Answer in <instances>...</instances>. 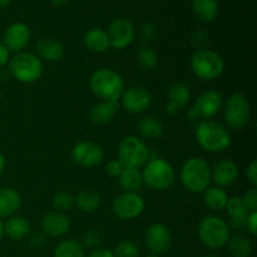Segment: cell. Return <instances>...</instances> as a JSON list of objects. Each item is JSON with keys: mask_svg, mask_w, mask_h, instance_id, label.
Masks as SVG:
<instances>
[{"mask_svg": "<svg viewBox=\"0 0 257 257\" xmlns=\"http://www.w3.org/2000/svg\"><path fill=\"white\" fill-rule=\"evenodd\" d=\"M196 138L201 147L211 153H222L232 143L231 133L221 123L212 119L201 120L196 127Z\"/></svg>", "mask_w": 257, "mask_h": 257, "instance_id": "1", "label": "cell"}, {"mask_svg": "<svg viewBox=\"0 0 257 257\" xmlns=\"http://www.w3.org/2000/svg\"><path fill=\"white\" fill-rule=\"evenodd\" d=\"M89 87L103 102H118L125 89L123 78L110 68L95 70L89 78Z\"/></svg>", "mask_w": 257, "mask_h": 257, "instance_id": "2", "label": "cell"}, {"mask_svg": "<svg viewBox=\"0 0 257 257\" xmlns=\"http://www.w3.org/2000/svg\"><path fill=\"white\" fill-rule=\"evenodd\" d=\"M181 181L190 192L203 193L212 182L210 165L201 157L190 158L181 168Z\"/></svg>", "mask_w": 257, "mask_h": 257, "instance_id": "3", "label": "cell"}, {"mask_svg": "<svg viewBox=\"0 0 257 257\" xmlns=\"http://www.w3.org/2000/svg\"><path fill=\"white\" fill-rule=\"evenodd\" d=\"M8 70L18 82L30 84L37 82L42 77L43 63L40 58L33 53L20 52L10 58L8 63Z\"/></svg>", "mask_w": 257, "mask_h": 257, "instance_id": "4", "label": "cell"}, {"mask_svg": "<svg viewBox=\"0 0 257 257\" xmlns=\"http://www.w3.org/2000/svg\"><path fill=\"white\" fill-rule=\"evenodd\" d=\"M198 237L208 248L220 250L230 240V227L225 220L217 216H206L198 225Z\"/></svg>", "mask_w": 257, "mask_h": 257, "instance_id": "5", "label": "cell"}, {"mask_svg": "<svg viewBox=\"0 0 257 257\" xmlns=\"http://www.w3.org/2000/svg\"><path fill=\"white\" fill-rule=\"evenodd\" d=\"M192 72L198 79L211 82L217 79L225 70V62L222 57L210 49H200L191 59Z\"/></svg>", "mask_w": 257, "mask_h": 257, "instance_id": "6", "label": "cell"}, {"mask_svg": "<svg viewBox=\"0 0 257 257\" xmlns=\"http://www.w3.org/2000/svg\"><path fill=\"white\" fill-rule=\"evenodd\" d=\"M150 160V150L145 141L137 136L123 138L118 146V161L124 168L140 170Z\"/></svg>", "mask_w": 257, "mask_h": 257, "instance_id": "7", "label": "cell"}, {"mask_svg": "<svg viewBox=\"0 0 257 257\" xmlns=\"http://www.w3.org/2000/svg\"><path fill=\"white\" fill-rule=\"evenodd\" d=\"M176 173L172 166L162 158H150L143 167V182L156 191H165L175 182Z\"/></svg>", "mask_w": 257, "mask_h": 257, "instance_id": "8", "label": "cell"}, {"mask_svg": "<svg viewBox=\"0 0 257 257\" xmlns=\"http://www.w3.org/2000/svg\"><path fill=\"white\" fill-rule=\"evenodd\" d=\"M225 122L231 130H243L251 118V104L242 93H235L227 99L223 110Z\"/></svg>", "mask_w": 257, "mask_h": 257, "instance_id": "9", "label": "cell"}, {"mask_svg": "<svg viewBox=\"0 0 257 257\" xmlns=\"http://www.w3.org/2000/svg\"><path fill=\"white\" fill-rule=\"evenodd\" d=\"M145 200L137 192H124L117 196L112 203L113 213L120 220H133L145 211Z\"/></svg>", "mask_w": 257, "mask_h": 257, "instance_id": "10", "label": "cell"}, {"mask_svg": "<svg viewBox=\"0 0 257 257\" xmlns=\"http://www.w3.org/2000/svg\"><path fill=\"white\" fill-rule=\"evenodd\" d=\"M222 107V97L216 90H206L196 100L195 105L187 113L191 119H211L220 112Z\"/></svg>", "mask_w": 257, "mask_h": 257, "instance_id": "11", "label": "cell"}, {"mask_svg": "<svg viewBox=\"0 0 257 257\" xmlns=\"http://www.w3.org/2000/svg\"><path fill=\"white\" fill-rule=\"evenodd\" d=\"M145 243L153 255H162L172 246V233L163 223H152L145 233Z\"/></svg>", "mask_w": 257, "mask_h": 257, "instance_id": "12", "label": "cell"}, {"mask_svg": "<svg viewBox=\"0 0 257 257\" xmlns=\"http://www.w3.org/2000/svg\"><path fill=\"white\" fill-rule=\"evenodd\" d=\"M107 35L110 47L117 50L125 49L135 40V27L131 20L125 18H118L109 24Z\"/></svg>", "mask_w": 257, "mask_h": 257, "instance_id": "13", "label": "cell"}, {"mask_svg": "<svg viewBox=\"0 0 257 257\" xmlns=\"http://www.w3.org/2000/svg\"><path fill=\"white\" fill-rule=\"evenodd\" d=\"M122 107L132 114H140L146 112L152 104V95L146 88L141 85H133L123 90L120 95Z\"/></svg>", "mask_w": 257, "mask_h": 257, "instance_id": "14", "label": "cell"}, {"mask_svg": "<svg viewBox=\"0 0 257 257\" xmlns=\"http://www.w3.org/2000/svg\"><path fill=\"white\" fill-rule=\"evenodd\" d=\"M72 158L77 165L84 168H93L104 158V152L99 145L90 141L79 142L73 147Z\"/></svg>", "mask_w": 257, "mask_h": 257, "instance_id": "15", "label": "cell"}, {"mask_svg": "<svg viewBox=\"0 0 257 257\" xmlns=\"http://www.w3.org/2000/svg\"><path fill=\"white\" fill-rule=\"evenodd\" d=\"M30 40V29L24 23H13L5 29L2 44L9 52H23Z\"/></svg>", "mask_w": 257, "mask_h": 257, "instance_id": "16", "label": "cell"}, {"mask_svg": "<svg viewBox=\"0 0 257 257\" xmlns=\"http://www.w3.org/2000/svg\"><path fill=\"white\" fill-rule=\"evenodd\" d=\"M238 178V166L232 160H222L211 170V181L217 187H228Z\"/></svg>", "mask_w": 257, "mask_h": 257, "instance_id": "17", "label": "cell"}, {"mask_svg": "<svg viewBox=\"0 0 257 257\" xmlns=\"http://www.w3.org/2000/svg\"><path fill=\"white\" fill-rule=\"evenodd\" d=\"M42 232L49 237H60L65 235L70 228V220L65 213L58 212H49L42 218L40 222Z\"/></svg>", "mask_w": 257, "mask_h": 257, "instance_id": "18", "label": "cell"}, {"mask_svg": "<svg viewBox=\"0 0 257 257\" xmlns=\"http://www.w3.org/2000/svg\"><path fill=\"white\" fill-rule=\"evenodd\" d=\"M191 99V92L187 84L182 82H175L168 89V104L166 112L168 114H176L178 110L183 109Z\"/></svg>", "mask_w": 257, "mask_h": 257, "instance_id": "19", "label": "cell"}, {"mask_svg": "<svg viewBox=\"0 0 257 257\" xmlns=\"http://www.w3.org/2000/svg\"><path fill=\"white\" fill-rule=\"evenodd\" d=\"M22 207V197L19 192L12 187L0 188V218L14 216Z\"/></svg>", "mask_w": 257, "mask_h": 257, "instance_id": "20", "label": "cell"}, {"mask_svg": "<svg viewBox=\"0 0 257 257\" xmlns=\"http://www.w3.org/2000/svg\"><path fill=\"white\" fill-rule=\"evenodd\" d=\"M37 52L39 58L47 62H59L64 57V47L55 38H42L37 43Z\"/></svg>", "mask_w": 257, "mask_h": 257, "instance_id": "21", "label": "cell"}, {"mask_svg": "<svg viewBox=\"0 0 257 257\" xmlns=\"http://www.w3.org/2000/svg\"><path fill=\"white\" fill-rule=\"evenodd\" d=\"M228 216H230L231 223L235 228H243L246 227V221L247 216L250 213L248 208L246 207L241 196H235L232 198H228V202L226 205Z\"/></svg>", "mask_w": 257, "mask_h": 257, "instance_id": "22", "label": "cell"}, {"mask_svg": "<svg viewBox=\"0 0 257 257\" xmlns=\"http://www.w3.org/2000/svg\"><path fill=\"white\" fill-rule=\"evenodd\" d=\"M30 232V223L23 216L14 215L4 222V235H7L10 240L19 241L27 237Z\"/></svg>", "mask_w": 257, "mask_h": 257, "instance_id": "23", "label": "cell"}, {"mask_svg": "<svg viewBox=\"0 0 257 257\" xmlns=\"http://www.w3.org/2000/svg\"><path fill=\"white\" fill-rule=\"evenodd\" d=\"M117 110L118 102H100L90 109L89 118L94 124H107L114 118Z\"/></svg>", "mask_w": 257, "mask_h": 257, "instance_id": "24", "label": "cell"}, {"mask_svg": "<svg viewBox=\"0 0 257 257\" xmlns=\"http://www.w3.org/2000/svg\"><path fill=\"white\" fill-rule=\"evenodd\" d=\"M84 44L90 52L93 53H104L109 49V39H108L107 32L100 28H93L84 35Z\"/></svg>", "mask_w": 257, "mask_h": 257, "instance_id": "25", "label": "cell"}, {"mask_svg": "<svg viewBox=\"0 0 257 257\" xmlns=\"http://www.w3.org/2000/svg\"><path fill=\"white\" fill-rule=\"evenodd\" d=\"M137 132L145 140H157L163 133V124L156 117H142L137 123Z\"/></svg>", "mask_w": 257, "mask_h": 257, "instance_id": "26", "label": "cell"}, {"mask_svg": "<svg viewBox=\"0 0 257 257\" xmlns=\"http://www.w3.org/2000/svg\"><path fill=\"white\" fill-rule=\"evenodd\" d=\"M74 202L80 211L90 213L99 208L102 200H100V195L97 191L87 188V190H82L78 193L77 197H74Z\"/></svg>", "mask_w": 257, "mask_h": 257, "instance_id": "27", "label": "cell"}, {"mask_svg": "<svg viewBox=\"0 0 257 257\" xmlns=\"http://www.w3.org/2000/svg\"><path fill=\"white\" fill-rule=\"evenodd\" d=\"M203 201L205 205L212 211H222L228 202V195L223 188L213 186L203 192Z\"/></svg>", "mask_w": 257, "mask_h": 257, "instance_id": "28", "label": "cell"}, {"mask_svg": "<svg viewBox=\"0 0 257 257\" xmlns=\"http://www.w3.org/2000/svg\"><path fill=\"white\" fill-rule=\"evenodd\" d=\"M192 10L201 22H212L218 13L217 0H192Z\"/></svg>", "mask_w": 257, "mask_h": 257, "instance_id": "29", "label": "cell"}, {"mask_svg": "<svg viewBox=\"0 0 257 257\" xmlns=\"http://www.w3.org/2000/svg\"><path fill=\"white\" fill-rule=\"evenodd\" d=\"M119 185L125 192H138L143 185L142 173L140 170L124 168L122 175L119 176Z\"/></svg>", "mask_w": 257, "mask_h": 257, "instance_id": "30", "label": "cell"}, {"mask_svg": "<svg viewBox=\"0 0 257 257\" xmlns=\"http://www.w3.org/2000/svg\"><path fill=\"white\" fill-rule=\"evenodd\" d=\"M227 246L228 251L233 257H250L252 252V243L243 235H236L233 237H230Z\"/></svg>", "mask_w": 257, "mask_h": 257, "instance_id": "31", "label": "cell"}, {"mask_svg": "<svg viewBox=\"0 0 257 257\" xmlns=\"http://www.w3.org/2000/svg\"><path fill=\"white\" fill-rule=\"evenodd\" d=\"M54 257H85L84 247L77 240L62 241L55 247Z\"/></svg>", "mask_w": 257, "mask_h": 257, "instance_id": "32", "label": "cell"}, {"mask_svg": "<svg viewBox=\"0 0 257 257\" xmlns=\"http://www.w3.org/2000/svg\"><path fill=\"white\" fill-rule=\"evenodd\" d=\"M136 60L141 68L151 70L158 64V54L151 47L143 45V47L138 48V50L136 52Z\"/></svg>", "mask_w": 257, "mask_h": 257, "instance_id": "33", "label": "cell"}, {"mask_svg": "<svg viewBox=\"0 0 257 257\" xmlns=\"http://www.w3.org/2000/svg\"><path fill=\"white\" fill-rule=\"evenodd\" d=\"M52 205L58 212L64 213L74 207V196L69 192H65V191H60V192H57L53 196Z\"/></svg>", "mask_w": 257, "mask_h": 257, "instance_id": "34", "label": "cell"}, {"mask_svg": "<svg viewBox=\"0 0 257 257\" xmlns=\"http://www.w3.org/2000/svg\"><path fill=\"white\" fill-rule=\"evenodd\" d=\"M113 253H114L115 257H138L140 256V248H138L136 242L131 240H125L115 246Z\"/></svg>", "mask_w": 257, "mask_h": 257, "instance_id": "35", "label": "cell"}, {"mask_svg": "<svg viewBox=\"0 0 257 257\" xmlns=\"http://www.w3.org/2000/svg\"><path fill=\"white\" fill-rule=\"evenodd\" d=\"M102 233L100 231L95 230V228H92L89 230L88 232L84 233L83 236V241H82V245L83 247L87 246V247H95V246H99L100 242H102Z\"/></svg>", "mask_w": 257, "mask_h": 257, "instance_id": "36", "label": "cell"}, {"mask_svg": "<svg viewBox=\"0 0 257 257\" xmlns=\"http://www.w3.org/2000/svg\"><path fill=\"white\" fill-rule=\"evenodd\" d=\"M245 202L246 207L248 208L250 212H255L257 211V190L256 187H251L243 193V196H241Z\"/></svg>", "mask_w": 257, "mask_h": 257, "instance_id": "37", "label": "cell"}, {"mask_svg": "<svg viewBox=\"0 0 257 257\" xmlns=\"http://www.w3.org/2000/svg\"><path fill=\"white\" fill-rule=\"evenodd\" d=\"M123 171H124V167H123V165L118 160L109 161L107 163V166H105V173L113 178L119 177Z\"/></svg>", "mask_w": 257, "mask_h": 257, "instance_id": "38", "label": "cell"}, {"mask_svg": "<svg viewBox=\"0 0 257 257\" xmlns=\"http://www.w3.org/2000/svg\"><path fill=\"white\" fill-rule=\"evenodd\" d=\"M246 177H247L248 182L252 185V187L257 186V161L252 160L250 165L246 168Z\"/></svg>", "mask_w": 257, "mask_h": 257, "instance_id": "39", "label": "cell"}, {"mask_svg": "<svg viewBox=\"0 0 257 257\" xmlns=\"http://www.w3.org/2000/svg\"><path fill=\"white\" fill-rule=\"evenodd\" d=\"M156 34V27L152 23H145V24L141 27V37L146 42H150L153 39Z\"/></svg>", "mask_w": 257, "mask_h": 257, "instance_id": "40", "label": "cell"}, {"mask_svg": "<svg viewBox=\"0 0 257 257\" xmlns=\"http://www.w3.org/2000/svg\"><path fill=\"white\" fill-rule=\"evenodd\" d=\"M246 228L248 230V232L252 236H256L257 233V211L255 212H250L247 216V221H246Z\"/></svg>", "mask_w": 257, "mask_h": 257, "instance_id": "41", "label": "cell"}, {"mask_svg": "<svg viewBox=\"0 0 257 257\" xmlns=\"http://www.w3.org/2000/svg\"><path fill=\"white\" fill-rule=\"evenodd\" d=\"M28 243H29L30 247L33 248H39L42 247L43 243H44V236L42 233H33L28 238Z\"/></svg>", "mask_w": 257, "mask_h": 257, "instance_id": "42", "label": "cell"}, {"mask_svg": "<svg viewBox=\"0 0 257 257\" xmlns=\"http://www.w3.org/2000/svg\"><path fill=\"white\" fill-rule=\"evenodd\" d=\"M10 60V52L4 47L3 44H0V68H4L5 65L9 63Z\"/></svg>", "mask_w": 257, "mask_h": 257, "instance_id": "43", "label": "cell"}, {"mask_svg": "<svg viewBox=\"0 0 257 257\" xmlns=\"http://www.w3.org/2000/svg\"><path fill=\"white\" fill-rule=\"evenodd\" d=\"M87 257H115V256L110 250H107V248H99V250L93 251V252L90 253V255H88Z\"/></svg>", "mask_w": 257, "mask_h": 257, "instance_id": "44", "label": "cell"}, {"mask_svg": "<svg viewBox=\"0 0 257 257\" xmlns=\"http://www.w3.org/2000/svg\"><path fill=\"white\" fill-rule=\"evenodd\" d=\"M50 2H52V4L55 5V7H63V5L69 3V0H50Z\"/></svg>", "mask_w": 257, "mask_h": 257, "instance_id": "45", "label": "cell"}, {"mask_svg": "<svg viewBox=\"0 0 257 257\" xmlns=\"http://www.w3.org/2000/svg\"><path fill=\"white\" fill-rule=\"evenodd\" d=\"M4 168H5V157H4V155L0 152V175L3 173Z\"/></svg>", "mask_w": 257, "mask_h": 257, "instance_id": "46", "label": "cell"}, {"mask_svg": "<svg viewBox=\"0 0 257 257\" xmlns=\"http://www.w3.org/2000/svg\"><path fill=\"white\" fill-rule=\"evenodd\" d=\"M10 3H12V0H0V9H3V8H7Z\"/></svg>", "mask_w": 257, "mask_h": 257, "instance_id": "47", "label": "cell"}, {"mask_svg": "<svg viewBox=\"0 0 257 257\" xmlns=\"http://www.w3.org/2000/svg\"><path fill=\"white\" fill-rule=\"evenodd\" d=\"M3 236H4V222H3V220L0 218V241H2Z\"/></svg>", "mask_w": 257, "mask_h": 257, "instance_id": "48", "label": "cell"}, {"mask_svg": "<svg viewBox=\"0 0 257 257\" xmlns=\"http://www.w3.org/2000/svg\"><path fill=\"white\" fill-rule=\"evenodd\" d=\"M145 257H160L158 255H153V253H151V255H147V256H145Z\"/></svg>", "mask_w": 257, "mask_h": 257, "instance_id": "49", "label": "cell"}, {"mask_svg": "<svg viewBox=\"0 0 257 257\" xmlns=\"http://www.w3.org/2000/svg\"><path fill=\"white\" fill-rule=\"evenodd\" d=\"M200 257H217V256H215V255H203V256H200Z\"/></svg>", "mask_w": 257, "mask_h": 257, "instance_id": "50", "label": "cell"}]
</instances>
